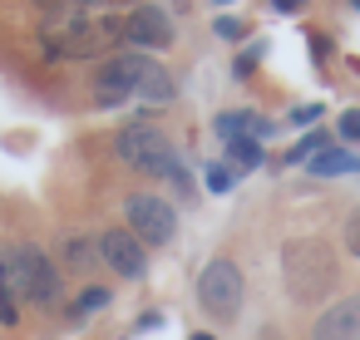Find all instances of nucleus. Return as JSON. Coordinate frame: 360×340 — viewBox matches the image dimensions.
Here are the masks:
<instances>
[{"label": "nucleus", "instance_id": "1", "mask_svg": "<svg viewBox=\"0 0 360 340\" xmlns=\"http://www.w3.org/2000/svg\"><path fill=\"white\" fill-rule=\"evenodd\" d=\"M114 148H119L124 163H134V168H143V173H153V178H168V183H178V188H193V183H188V168H183V158H178V148H173L153 124H129Z\"/></svg>", "mask_w": 360, "mask_h": 340}, {"label": "nucleus", "instance_id": "2", "mask_svg": "<svg viewBox=\"0 0 360 340\" xmlns=\"http://www.w3.org/2000/svg\"><path fill=\"white\" fill-rule=\"evenodd\" d=\"M11 276H15V296L20 301H35V306H60L65 296V281H60V266L35 247V242H20L11 251Z\"/></svg>", "mask_w": 360, "mask_h": 340}, {"label": "nucleus", "instance_id": "3", "mask_svg": "<svg viewBox=\"0 0 360 340\" xmlns=\"http://www.w3.org/2000/svg\"><path fill=\"white\" fill-rule=\"evenodd\" d=\"M148 70H153V60H148L143 50H119V55H109V65H104L99 79H94V99H99V109H119V104L139 99Z\"/></svg>", "mask_w": 360, "mask_h": 340}, {"label": "nucleus", "instance_id": "4", "mask_svg": "<svg viewBox=\"0 0 360 340\" xmlns=\"http://www.w3.org/2000/svg\"><path fill=\"white\" fill-rule=\"evenodd\" d=\"M242 296H247V281H242L237 261L217 256V261L202 266V276H198V301H202V310H212L217 320H232V315L242 310Z\"/></svg>", "mask_w": 360, "mask_h": 340}, {"label": "nucleus", "instance_id": "5", "mask_svg": "<svg viewBox=\"0 0 360 340\" xmlns=\"http://www.w3.org/2000/svg\"><path fill=\"white\" fill-rule=\"evenodd\" d=\"M124 222H129V232H134L143 247H168L173 232H178V212H173L163 197H153V192H134V197L124 202Z\"/></svg>", "mask_w": 360, "mask_h": 340}, {"label": "nucleus", "instance_id": "6", "mask_svg": "<svg viewBox=\"0 0 360 340\" xmlns=\"http://www.w3.org/2000/svg\"><path fill=\"white\" fill-rule=\"evenodd\" d=\"M281 266H286V281H291V291H296L301 301L316 296L321 281H330V261H326V251H321L316 242H291Z\"/></svg>", "mask_w": 360, "mask_h": 340}, {"label": "nucleus", "instance_id": "7", "mask_svg": "<svg viewBox=\"0 0 360 340\" xmlns=\"http://www.w3.org/2000/svg\"><path fill=\"white\" fill-rule=\"evenodd\" d=\"M99 256H104V266H114L124 281H139V276L148 271V251H143V242H139L129 227L104 232V237H99Z\"/></svg>", "mask_w": 360, "mask_h": 340}, {"label": "nucleus", "instance_id": "8", "mask_svg": "<svg viewBox=\"0 0 360 340\" xmlns=\"http://www.w3.org/2000/svg\"><path fill=\"white\" fill-rule=\"evenodd\" d=\"M124 40L134 50H168L173 45V25L163 15V6H134L124 15Z\"/></svg>", "mask_w": 360, "mask_h": 340}, {"label": "nucleus", "instance_id": "9", "mask_svg": "<svg viewBox=\"0 0 360 340\" xmlns=\"http://www.w3.org/2000/svg\"><path fill=\"white\" fill-rule=\"evenodd\" d=\"M316 340H360V296L326 306L316 320Z\"/></svg>", "mask_w": 360, "mask_h": 340}, {"label": "nucleus", "instance_id": "10", "mask_svg": "<svg viewBox=\"0 0 360 340\" xmlns=\"http://www.w3.org/2000/svg\"><path fill=\"white\" fill-rule=\"evenodd\" d=\"M311 173H316V178H345V173H360V158L345 153V148H321V153L311 158Z\"/></svg>", "mask_w": 360, "mask_h": 340}, {"label": "nucleus", "instance_id": "11", "mask_svg": "<svg viewBox=\"0 0 360 340\" xmlns=\"http://www.w3.org/2000/svg\"><path fill=\"white\" fill-rule=\"evenodd\" d=\"M99 261H104V256H99V242H89V237H70V242H65V266H70V271L84 276V271H94Z\"/></svg>", "mask_w": 360, "mask_h": 340}, {"label": "nucleus", "instance_id": "12", "mask_svg": "<svg viewBox=\"0 0 360 340\" xmlns=\"http://www.w3.org/2000/svg\"><path fill=\"white\" fill-rule=\"evenodd\" d=\"M15 276H11V251H0V320L15 325L20 320V306H15Z\"/></svg>", "mask_w": 360, "mask_h": 340}, {"label": "nucleus", "instance_id": "13", "mask_svg": "<svg viewBox=\"0 0 360 340\" xmlns=\"http://www.w3.org/2000/svg\"><path fill=\"white\" fill-rule=\"evenodd\" d=\"M227 163H232V168H242V173H252V168L262 163V138H252V133L227 138Z\"/></svg>", "mask_w": 360, "mask_h": 340}, {"label": "nucleus", "instance_id": "14", "mask_svg": "<svg viewBox=\"0 0 360 340\" xmlns=\"http://www.w3.org/2000/svg\"><path fill=\"white\" fill-rule=\"evenodd\" d=\"M139 99H143V104H168V99H173V79L163 74V65H153V70H148V79H143V89H139Z\"/></svg>", "mask_w": 360, "mask_h": 340}, {"label": "nucleus", "instance_id": "15", "mask_svg": "<svg viewBox=\"0 0 360 340\" xmlns=\"http://www.w3.org/2000/svg\"><path fill=\"white\" fill-rule=\"evenodd\" d=\"M104 306H109V291H104V286H89V291L70 306V315H75V320H84V315H94V310H104Z\"/></svg>", "mask_w": 360, "mask_h": 340}, {"label": "nucleus", "instance_id": "16", "mask_svg": "<svg viewBox=\"0 0 360 340\" xmlns=\"http://www.w3.org/2000/svg\"><path fill=\"white\" fill-rule=\"evenodd\" d=\"M321 148H330V138H326V133H306V138H301V143H296V148L286 153V163H301V158H316Z\"/></svg>", "mask_w": 360, "mask_h": 340}, {"label": "nucleus", "instance_id": "17", "mask_svg": "<svg viewBox=\"0 0 360 340\" xmlns=\"http://www.w3.org/2000/svg\"><path fill=\"white\" fill-rule=\"evenodd\" d=\"M207 188H212V192H227V188H232V168H227V163H207Z\"/></svg>", "mask_w": 360, "mask_h": 340}, {"label": "nucleus", "instance_id": "18", "mask_svg": "<svg viewBox=\"0 0 360 340\" xmlns=\"http://www.w3.org/2000/svg\"><path fill=\"white\" fill-rule=\"evenodd\" d=\"M340 138H350V143H360V109H350V114L340 119Z\"/></svg>", "mask_w": 360, "mask_h": 340}, {"label": "nucleus", "instance_id": "19", "mask_svg": "<svg viewBox=\"0 0 360 340\" xmlns=\"http://www.w3.org/2000/svg\"><path fill=\"white\" fill-rule=\"evenodd\" d=\"M217 35H222V40H242V20L222 15V20H217Z\"/></svg>", "mask_w": 360, "mask_h": 340}, {"label": "nucleus", "instance_id": "20", "mask_svg": "<svg viewBox=\"0 0 360 340\" xmlns=\"http://www.w3.org/2000/svg\"><path fill=\"white\" fill-rule=\"evenodd\" d=\"M345 242H350V251H355V256H360V212H355V217H350V227H345Z\"/></svg>", "mask_w": 360, "mask_h": 340}, {"label": "nucleus", "instance_id": "21", "mask_svg": "<svg viewBox=\"0 0 360 340\" xmlns=\"http://www.w3.org/2000/svg\"><path fill=\"white\" fill-rule=\"evenodd\" d=\"M271 6H276V11H301L306 0H271Z\"/></svg>", "mask_w": 360, "mask_h": 340}, {"label": "nucleus", "instance_id": "22", "mask_svg": "<svg viewBox=\"0 0 360 340\" xmlns=\"http://www.w3.org/2000/svg\"><path fill=\"white\" fill-rule=\"evenodd\" d=\"M45 6H50V11H65V6H75V0H45Z\"/></svg>", "mask_w": 360, "mask_h": 340}, {"label": "nucleus", "instance_id": "23", "mask_svg": "<svg viewBox=\"0 0 360 340\" xmlns=\"http://www.w3.org/2000/svg\"><path fill=\"white\" fill-rule=\"evenodd\" d=\"M193 340H212V335H193Z\"/></svg>", "mask_w": 360, "mask_h": 340}, {"label": "nucleus", "instance_id": "24", "mask_svg": "<svg viewBox=\"0 0 360 340\" xmlns=\"http://www.w3.org/2000/svg\"><path fill=\"white\" fill-rule=\"evenodd\" d=\"M217 6H232V0H217Z\"/></svg>", "mask_w": 360, "mask_h": 340}, {"label": "nucleus", "instance_id": "25", "mask_svg": "<svg viewBox=\"0 0 360 340\" xmlns=\"http://www.w3.org/2000/svg\"><path fill=\"white\" fill-rule=\"evenodd\" d=\"M350 6H355V11H360V0H350Z\"/></svg>", "mask_w": 360, "mask_h": 340}]
</instances>
